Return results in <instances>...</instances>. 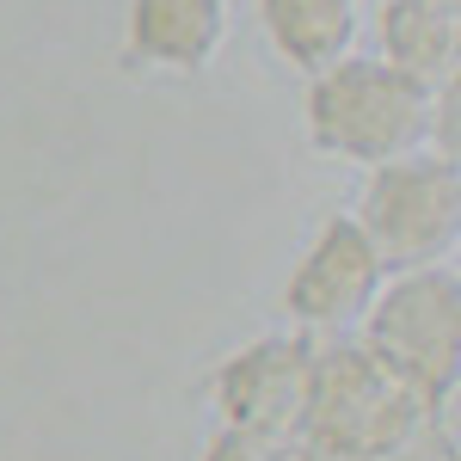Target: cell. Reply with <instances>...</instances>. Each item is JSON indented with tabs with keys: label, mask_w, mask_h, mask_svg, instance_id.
I'll return each mask as SVG.
<instances>
[{
	"label": "cell",
	"mask_w": 461,
	"mask_h": 461,
	"mask_svg": "<svg viewBox=\"0 0 461 461\" xmlns=\"http://www.w3.org/2000/svg\"><path fill=\"white\" fill-rule=\"evenodd\" d=\"M430 105L437 86L400 74L382 56H339L332 68L308 74V142L351 167H382L412 148H430Z\"/></svg>",
	"instance_id": "6da1fadb"
},
{
	"label": "cell",
	"mask_w": 461,
	"mask_h": 461,
	"mask_svg": "<svg viewBox=\"0 0 461 461\" xmlns=\"http://www.w3.org/2000/svg\"><path fill=\"white\" fill-rule=\"evenodd\" d=\"M351 215L388 271L443 265V258H456L461 240V167L430 148L382 160V167H369V185Z\"/></svg>",
	"instance_id": "7a4b0ae2"
},
{
	"label": "cell",
	"mask_w": 461,
	"mask_h": 461,
	"mask_svg": "<svg viewBox=\"0 0 461 461\" xmlns=\"http://www.w3.org/2000/svg\"><path fill=\"white\" fill-rule=\"evenodd\" d=\"M363 345L382 357L412 393H430L437 400L443 388H456V363H461L456 258L400 271L393 284H382V295L363 314Z\"/></svg>",
	"instance_id": "3957f363"
},
{
	"label": "cell",
	"mask_w": 461,
	"mask_h": 461,
	"mask_svg": "<svg viewBox=\"0 0 461 461\" xmlns=\"http://www.w3.org/2000/svg\"><path fill=\"white\" fill-rule=\"evenodd\" d=\"M382 284H388V265L357 228V215H332L289 271L284 314L302 332H351V326H363Z\"/></svg>",
	"instance_id": "277c9868"
},
{
	"label": "cell",
	"mask_w": 461,
	"mask_h": 461,
	"mask_svg": "<svg viewBox=\"0 0 461 461\" xmlns=\"http://www.w3.org/2000/svg\"><path fill=\"white\" fill-rule=\"evenodd\" d=\"M234 37V0H123V68L203 74Z\"/></svg>",
	"instance_id": "5b68a950"
},
{
	"label": "cell",
	"mask_w": 461,
	"mask_h": 461,
	"mask_svg": "<svg viewBox=\"0 0 461 461\" xmlns=\"http://www.w3.org/2000/svg\"><path fill=\"white\" fill-rule=\"evenodd\" d=\"M375 37H382L375 56L425 86H443L461 74V0H388Z\"/></svg>",
	"instance_id": "8992f818"
},
{
	"label": "cell",
	"mask_w": 461,
	"mask_h": 461,
	"mask_svg": "<svg viewBox=\"0 0 461 461\" xmlns=\"http://www.w3.org/2000/svg\"><path fill=\"white\" fill-rule=\"evenodd\" d=\"M258 25L284 68L320 74L357 50L363 0H258Z\"/></svg>",
	"instance_id": "52a82bcc"
}]
</instances>
